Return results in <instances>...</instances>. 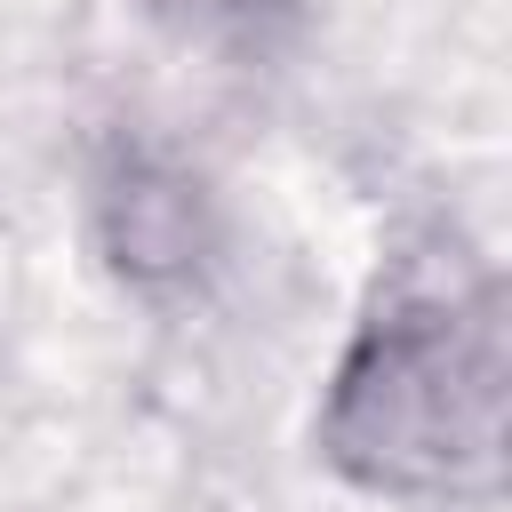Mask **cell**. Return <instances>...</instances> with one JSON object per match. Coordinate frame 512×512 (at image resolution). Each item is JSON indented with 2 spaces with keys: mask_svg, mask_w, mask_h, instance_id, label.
Segmentation results:
<instances>
[{
  "mask_svg": "<svg viewBox=\"0 0 512 512\" xmlns=\"http://www.w3.org/2000/svg\"><path fill=\"white\" fill-rule=\"evenodd\" d=\"M320 440L352 480L392 496L488 488L504 456L496 280L456 256H400L336 368Z\"/></svg>",
  "mask_w": 512,
  "mask_h": 512,
  "instance_id": "1",
  "label": "cell"
},
{
  "mask_svg": "<svg viewBox=\"0 0 512 512\" xmlns=\"http://www.w3.org/2000/svg\"><path fill=\"white\" fill-rule=\"evenodd\" d=\"M104 240H112L120 272H136V280L192 272V256H200V184H184L160 160H120L104 176Z\"/></svg>",
  "mask_w": 512,
  "mask_h": 512,
  "instance_id": "2",
  "label": "cell"
},
{
  "mask_svg": "<svg viewBox=\"0 0 512 512\" xmlns=\"http://www.w3.org/2000/svg\"><path fill=\"white\" fill-rule=\"evenodd\" d=\"M160 16H176L184 32H200V40H240V48H264L288 16H296V0H152Z\"/></svg>",
  "mask_w": 512,
  "mask_h": 512,
  "instance_id": "3",
  "label": "cell"
}]
</instances>
